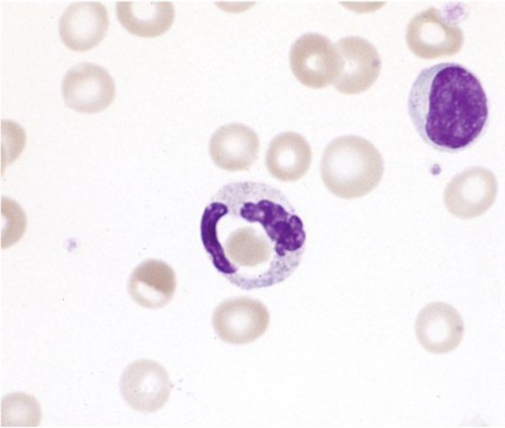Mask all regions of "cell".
<instances>
[{
    "label": "cell",
    "instance_id": "3957f363",
    "mask_svg": "<svg viewBox=\"0 0 505 428\" xmlns=\"http://www.w3.org/2000/svg\"><path fill=\"white\" fill-rule=\"evenodd\" d=\"M384 163L381 152L364 137L348 135L335 138L325 148L320 175L334 195L352 199L371 192L381 182Z\"/></svg>",
    "mask_w": 505,
    "mask_h": 428
},
{
    "label": "cell",
    "instance_id": "4fadbf2b",
    "mask_svg": "<svg viewBox=\"0 0 505 428\" xmlns=\"http://www.w3.org/2000/svg\"><path fill=\"white\" fill-rule=\"evenodd\" d=\"M209 151L213 162L220 168L247 170L257 159L259 139L251 128L241 123H229L214 132Z\"/></svg>",
    "mask_w": 505,
    "mask_h": 428
},
{
    "label": "cell",
    "instance_id": "5bb4252c",
    "mask_svg": "<svg viewBox=\"0 0 505 428\" xmlns=\"http://www.w3.org/2000/svg\"><path fill=\"white\" fill-rule=\"evenodd\" d=\"M176 290V275L166 262L147 260L130 274L128 291L132 300L143 307L156 309L172 299Z\"/></svg>",
    "mask_w": 505,
    "mask_h": 428
},
{
    "label": "cell",
    "instance_id": "7a4b0ae2",
    "mask_svg": "<svg viewBox=\"0 0 505 428\" xmlns=\"http://www.w3.org/2000/svg\"><path fill=\"white\" fill-rule=\"evenodd\" d=\"M407 107L422 139L445 152L471 147L489 122L488 98L480 81L453 62L422 70L410 89Z\"/></svg>",
    "mask_w": 505,
    "mask_h": 428
},
{
    "label": "cell",
    "instance_id": "30bf717a",
    "mask_svg": "<svg viewBox=\"0 0 505 428\" xmlns=\"http://www.w3.org/2000/svg\"><path fill=\"white\" fill-rule=\"evenodd\" d=\"M340 58L335 88L344 94H359L368 89L377 80L382 67L375 47L359 36H346L335 44Z\"/></svg>",
    "mask_w": 505,
    "mask_h": 428
},
{
    "label": "cell",
    "instance_id": "ba28073f",
    "mask_svg": "<svg viewBox=\"0 0 505 428\" xmlns=\"http://www.w3.org/2000/svg\"><path fill=\"white\" fill-rule=\"evenodd\" d=\"M172 387L163 366L148 359L130 363L120 381L124 401L142 413H153L162 409L169 401Z\"/></svg>",
    "mask_w": 505,
    "mask_h": 428
},
{
    "label": "cell",
    "instance_id": "7c38bea8",
    "mask_svg": "<svg viewBox=\"0 0 505 428\" xmlns=\"http://www.w3.org/2000/svg\"><path fill=\"white\" fill-rule=\"evenodd\" d=\"M108 23L107 9L101 3H73L59 19V36L63 43L72 51H86L103 40Z\"/></svg>",
    "mask_w": 505,
    "mask_h": 428
},
{
    "label": "cell",
    "instance_id": "5b68a950",
    "mask_svg": "<svg viewBox=\"0 0 505 428\" xmlns=\"http://www.w3.org/2000/svg\"><path fill=\"white\" fill-rule=\"evenodd\" d=\"M406 41L417 57L432 59L458 53L464 43L462 28L430 7L414 16L406 27Z\"/></svg>",
    "mask_w": 505,
    "mask_h": 428
},
{
    "label": "cell",
    "instance_id": "6da1fadb",
    "mask_svg": "<svg viewBox=\"0 0 505 428\" xmlns=\"http://www.w3.org/2000/svg\"><path fill=\"white\" fill-rule=\"evenodd\" d=\"M200 230L216 269L243 290L283 282L305 249L304 225L291 203L280 190L260 182L219 189L203 211Z\"/></svg>",
    "mask_w": 505,
    "mask_h": 428
},
{
    "label": "cell",
    "instance_id": "9a60e30c",
    "mask_svg": "<svg viewBox=\"0 0 505 428\" xmlns=\"http://www.w3.org/2000/svg\"><path fill=\"white\" fill-rule=\"evenodd\" d=\"M312 162V150L307 140L293 131L280 133L271 141L265 155L268 172L281 182L303 177Z\"/></svg>",
    "mask_w": 505,
    "mask_h": 428
},
{
    "label": "cell",
    "instance_id": "8992f818",
    "mask_svg": "<svg viewBox=\"0 0 505 428\" xmlns=\"http://www.w3.org/2000/svg\"><path fill=\"white\" fill-rule=\"evenodd\" d=\"M498 183L484 167H470L455 175L444 191V204L453 215L471 219L485 214L494 203Z\"/></svg>",
    "mask_w": 505,
    "mask_h": 428
},
{
    "label": "cell",
    "instance_id": "277c9868",
    "mask_svg": "<svg viewBox=\"0 0 505 428\" xmlns=\"http://www.w3.org/2000/svg\"><path fill=\"white\" fill-rule=\"evenodd\" d=\"M290 68L304 85L322 89L333 83L340 69L335 45L325 35L306 33L298 37L289 52Z\"/></svg>",
    "mask_w": 505,
    "mask_h": 428
},
{
    "label": "cell",
    "instance_id": "8fae6325",
    "mask_svg": "<svg viewBox=\"0 0 505 428\" xmlns=\"http://www.w3.org/2000/svg\"><path fill=\"white\" fill-rule=\"evenodd\" d=\"M414 331L419 344L435 354L456 349L464 334V323L456 308L443 301L427 304L416 316Z\"/></svg>",
    "mask_w": 505,
    "mask_h": 428
},
{
    "label": "cell",
    "instance_id": "9c48e42d",
    "mask_svg": "<svg viewBox=\"0 0 505 428\" xmlns=\"http://www.w3.org/2000/svg\"><path fill=\"white\" fill-rule=\"evenodd\" d=\"M61 89L69 108L88 113L105 110L115 95L110 74L103 66L88 62L73 66L67 71Z\"/></svg>",
    "mask_w": 505,
    "mask_h": 428
},
{
    "label": "cell",
    "instance_id": "52a82bcc",
    "mask_svg": "<svg viewBox=\"0 0 505 428\" xmlns=\"http://www.w3.org/2000/svg\"><path fill=\"white\" fill-rule=\"evenodd\" d=\"M270 314L259 300L240 297L221 302L212 315L217 335L233 345L249 344L267 330Z\"/></svg>",
    "mask_w": 505,
    "mask_h": 428
},
{
    "label": "cell",
    "instance_id": "2e32d148",
    "mask_svg": "<svg viewBox=\"0 0 505 428\" xmlns=\"http://www.w3.org/2000/svg\"><path fill=\"white\" fill-rule=\"evenodd\" d=\"M117 19L130 33L139 37H154L166 32L174 20V7L166 1H120Z\"/></svg>",
    "mask_w": 505,
    "mask_h": 428
}]
</instances>
